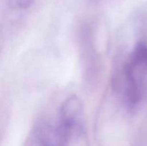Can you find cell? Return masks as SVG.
Returning a JSON list of instances; mask_svg holds the SVG:
<instances>
[{
    "mask_svg": "<svg viewBox=\"0 0 147 146\" xmlns=\"http://www.w3.org/2000/svg\"><path fill=\"white\" fill-rule=\"evenodd\" d=\"M44 146H56V145H50V144H48V143H45V145Z\"/></svg>",
    "mask_w": 147,
    "mask_h": 146,
    "instance_id": "obj_3",
    "label": "cell"
},
{
    "mask_svg": "<svg viewBox=\"0 0 147 146\" xmlns=\"http://www.w3.org/2000/svg\"><path fill=\"white\" fill-rule=\"evenodd\" d=\"M123 97L128 108L134 110L143 99L147 84V42L139 40L123 67Z\"/></svg>",
    "mask_w": 147,
    "mask_h": 146,
    "instance_id": "obj_1",
    "label": "cell"
},
{
    "mask_svg": "<svg viewBox=\"0 0 147 146\" xmlns=\"http://www.w3.org/2000/svg\"><path fill=\"white\" fill-rule=\"evenodd\" d=\"M33 0H10L11 5L19 8L24 9L30 5Z\"/></svg>",
    "mask_w": 147,
    "mask_h": 146,
    "instance_id": "obj_2",
    "label": "cell"
}]
</instances>
